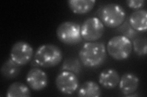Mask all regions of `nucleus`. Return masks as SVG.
Segmentation results:
<instances>
[{"instance_id": "nucleus-9", "label": "nucleus", "mask_w": 147, "mask_h": 97, "mask_svg": "<svg viewBox=\"0 0 147 97\" xmlns=\"http://www.w3.org/2000/svg\"><path fill=\"white\" fill-rule=\"evenodd\" d=\"M26 82L31 89L35 91L44 89L48 84V77L46 73L38 67L31 68L28 72Z\"/></svg>"}, {"instance_id": "nucleus-17", "label": "nucleus", "mask_w": 147, "mask_h": 97, "mask_svg": "<svg viewBox=\"0 0 147 97\" xmlns=\"http://www.w3.org/2000/svg\"><path fill=\"white\" fill-rule=\"evenodd\" d=\"M61 70L78 74L82 71V64L79 60L76 58H67L64 59L62 64Z\"/></svg>"}, {"instance_id": "nucleus-20", "label": "nucleus", "mask_w": 147, "mask_h": 97, "mask_svg": "<svg viewBox=\"0 0 147 97\" xmlns=\"http://www.w3.org/2000/svg\"><path fill=\"white\" fill-rule=\"evenodd\" d=\"M126 3L128 7L130 8L139 10L140 9L144 6L145 1L144 0H128L126 1Z\"/></svg>"}, {"instance_id": "nucleus-12", "label": "nucleus", "mask_w": 147, "mask_h": 97, "mask_svg": "<svg viewBox=\"0 0 147 97\" xmlns=\"http://www.w3.org/2000/svg\"><path fill=\"white\" fill-rule=\"evenodd\" d=\"M129 22L137 32H146L147 30V12L145 9H139L132 12L129 18Z\"/></svg>"}, {"instance_id": "nucleus-19", "label": "nucleus", "mask_w": 147, "mask_h": 97, "mask_svg": "<svg viewBox=\"0 0 147 97\" xmlns=\"http://www.w3.org/2000/svg\"><path fill=\"white\" fill-rule=\"evenodd\" d=\"M132 44L134 52L137 55L144 56L146 55L147 41L145 37H139L134 39Z\"/></svg>"}, {"instance_id": "nucleus-21", "label": "nucleus", "mask_w": 147, "mask_h": 97, "mask_svg": "<svg viewBox=\"0 0 147 97\" xmlns=\"http://www.w3.org/2000/svg\"><path fill=\"white\" fill-rule=\"evenodd\" d=\"M31 66H33V67H39V65L38 64V63L36 62V60L34 59L33 61H31Z\"/></svg>"}, {"instance_id": "nucleus-8", "label": "nucleus", "mask_w": 147, "mask_h": 97, "mask_svg": "<svg viewBox=\"0 0 147 97\" xmlns=\"http://www.w3.org/2000/svg\"><path fill=\"white\" fill-rule=\"evenodd\" d=\"M55 85L61 93L65 95H71L78 89L79 80L75 73L63 71L55 78Z\"/></svg>"}, {"instance_id": "nucleus-14", "label": "nucleus", "mask_w": 147, "mask_h": 97, "mask_svg": "<svg viewBox=\"0 0 147 97\" xmlns=\"http://www.w3.org/2000/svg\"><path fill=\"white\" fill-rule=\"evenodd\" d=\"M77 95L80 97H99L101 96L100 87L95 81H86L79 88Z\"/></svg>"}, {"instance_id": "nucleus-15", "label": "nucleus", "mask_w": 147, "mask_h": 97, "mask_svg": "<svg viewBox=\"0 0 147 97\" xmlns=\"http://www.w3.org/2000/svg\"><path fill=\"white\" fill-rule=\"evenodd\" d=\"M20 66L16 63L11 58L4 62L1 67V75L6 79H14L20 74Z\"/></svg>"}, {"instance_id": "nucleus-2", "label": "nucleus", "mask_w": 147, "mask_h": 97, "mask_svg": "<svg viewBox=\"0 0 147 97\" xmlns=\"http://www.w3.org/2000/svg\"><path fill=\"white\" fill-rule=\"evenodd\" d=\"M98 15L104 25L110 28H116L126 20V13L124 8L119 4L109 3L98 9Z\"/></svg>"}, {"instance_id": "nucleus-7", "label": "nucleus", "mask_w": 147, "mask_h": 97, "mask_svg": "<svg viewBox=\"0 0 147 97\" xmlns=\"http://www.w3.org/2000/svg\"><path fill=\"white\" fill-rule=\"evenodd\" d=\"M33 55L34 50L32 46L23 41H17L13 44L10 51L11 58L20 66L30 63Z\"/></svg>"}, {"instance_id": "nucleus-5", "label": "nucleus", "mask_w": 147, "mask_h": 97, "mask_svg": "<svg viewBox=\"0 0 147 97\" xmlns=\"http://www.w3.org/2000/svg\"><path fill=\"white\" fill-rule=\"evenodd\" d=\"M56 34L59 41L66 45H76L82 40L80 26L73 21L61 23L57 27Z\"/></svg>"}, {"instance_id": "nucleus-3", "label": "nucleus", "mask_w": 147, "mask_h": 97, "mask_svg": "<svg viewBox=\"0 0 147 97\" xmlns=\"http://www.w3.org/2000/svg\"><path fill=\"white\" fill-rule=\"evenodd\" d=\"M60 48L52 44L40 46L34 53V59L39 66L50 68L58 66L63 59Z\"/></svg>"}, {"instance_id": "nucleus-11", "label": "nucleus", "mask_w": 147, "mask_h": 97, "mask_svg": "<svg viewBox=\"0 0 147 97\" xmlns=\"http://www.w3.org/2000/svg\"><path fill=\"white\" fill-rule=\"evenodd\" d=\"M120 76L118 72L112 69L102 71L99 75V82L105 89H113L119 84Z\"/></svg>"}, {"instance_id": "nucleus-4", "label": "nucleus", "mask_w": 147, "mask_h": 97, "mask_svg": "<svg viewBox=\"0 0 147 97\" xmlns=\"http://www.w3.org/2000/svg\"><path fill=\"white\" fill-rule=\"evenodd\" d=\"M106 50L110 56L114 59L118 61L125 60L131 54L132 42L123 35L115 36L109 41Z\"/></svg>"}, {"instance_id": "nucleus-13", "label": "nucleus", "mask_w": 147, "mask_h": 97, "mask_svg": "<svg viewBox=\"0 0 147 97\" xmlns=\"http://www.w3.org/2000/svg\"><path fill=\"white\" fill-rule=\"evenodd\" d=\"M71 11L76 14L83 15L90 12L94 7L95 0H69L67 1Z\"/></svg>"}, {"instance_id": "nucleus-1", "label": "nucleus", "mask_w": 147, "mask_h": 97, "mask_svg": "<svg viewBox=\"0 0 147 97\" xmlns=\"http://www.w3.org/2000/svg\"><path fill=\"white\" fill-rule=\"evenodd\" d=\"M79 57L84 66L89 68L98 67L104 63L107 58V50L102 42H88L79 50Z\"/></svg>"}, {"instance_id": "nucleus-18", "label": "nucleus", "mask_w": 147, "mask_h": 97, "mask_svg": "<svg viewBox=\"0 0 147 97\" xmlns=\"http://www.w3.org/2000/svg\"><path fill=\"white\" fill-rule=\"evenodd\" d=\"M117 31L129 40L135 39L138 35V32L132 28L128 19L125 20L120 26L117 27Z\"/></svg>"}, {"instance_id": "nucleus-6", "label": "nucleus", "mask_w": 147, "mask_h": 97, "mask_svg": "<svg viewBox=\"0 0 147 97\" xmlns=\"http://www.w3.org/2000/svg\"><path fill=\"white\" fill-rule=\"evenodd\" d=\"M104 31V24L97 17L88 18L80 26L82 38L89 42L100 39L102 36Z\"/></svg>"}, {"instance_id": "nucleus-16", "label": "nucleus", "mask_w": 147, "mask_h": 97, "mask_svg": "<svg viewBox=\"0 0 147 97\" xmlns=\"http://www.w3.org/2000/svg\"><path fill=\"white\" fill-rule=\"evenodd\" d=\"M31 92L26 85L21 82H14L9 86L6 92L7 97H29Z\"/></svg>"}, {"instance_id": "nucleus-10", "label": "nucleus", "mask_w": 147, "mask_h": 97, "mask_svg": "<svg viewBox=\"0 0 147 97\" xmlns=\"http://www.w3.org/2000/svg\"><path fill=\"white\" fill-rule=\"evenodd\" d=\"M139 78L132 73H126L120 77L119 88L121 93L126 95L134 94L139 86Z\"/></svg>"}]
</instances>
